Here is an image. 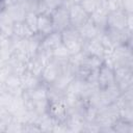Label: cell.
<instances>
[{
    "label": "cell",
    "instance_id": "cell-27",
    "mask_svg": "<svg viewBox=\"0 0 133 133\" xmlns=\"http://www.w3.org/2000/svg\"><path fill=\"white\" fill-rule=\"evenodd\" d=\"M122 7L127 14H133V0H122Z\"/></svg>",
    "mask_w": 133,
    "mask_h": 133
},
{
    "label": "cell",
    "instance_id": "cell-19",
    "mask_svg": "<svg viewBox=\"0 0 133 133\" xmlns=\"http://www.w3.org/2000/svg\"><path fill=\"white\" fill-rule=\"evenodd\" d=\"M34 33L28 28V26L23 22H16L14 24L12 29V36L18 38H29Z\"/></svg>",
    "mask_w": 133,
    "mask_h": 133
},
{
    "label": "cell",
    "instance_id": "cell-4",
    "mask_svg": "<svg viewBox=\"0 0 133 133\" xmlns=\"http://www.w3.org/2000/svg\"><path fill=\"white\" fill-rule=\"evenodd\" d=\"M114 83L119 88L121 92L133 87V68L114 66Z\"/></svg>",
    "mask_w": 133,
    "mask_h": 133
},
{
    "label": "cell",
    "instance_id": "cell-16",
    "mask_svg": "<svg viewBox=\"0 0 133 133\" xmlns=\"http://www.w3.org/2000/svg\"><path fill=\"white\" fill-rule=\"evenodd\" d=\"M15 22L8 16V14L1 8L0 9V33L2 36L10 37L12 36V29H14Z\"/></svg>",
    "mask_w": 133,
    "mask_h": 133
},
{
    "label": "cell",
    "instance_id": "cell-30",
    "mask_svg": "<svg viewBox=\"0 0 133 133\" xmlns=\"http://www.w3.org/2000/svg\"><path fill=\"white\" fill-rule=\"evenodd\" d=\"M1 37H2V35H1V33H0V39H1Z\"/></svg>",
    "mask_w": 133,
    "mask_h": 133
},
{
    "label": "cell",
    "instance_id": "cell-22",
    "mask_svg": "<svg viewBox=\"0 0 133 133\" xmlns=\"http://www.w3.org/2000/svg\"><path fill=\"white\" fill-rule=\"evenodd\" d=\"M52 56H53L52 59H55V60L61 61V62H66V61H69L71 54H70L69 50L66 49V47L63 44H61L52 51Z\"/></svg>",
    "mask_w": 133,
    "mask_h": 133
},
{
    "label": "cell",
    "instance_id": "cell-3",
    "mask_svg": "<svg viewBox=\"0 0 133 133\" xmlns=\"http://www.w3.org/2000/svg\"><path fill=\"white\" fill-rule=\"evenodd\" d=\"M61 41L62 44L66 47L71 55H74L76 53H79L82 51L83 47V39L79 34V31L77 28L69 26L61 32Z\"/></svg>",
    "mask_w": 133,
    "mask_h": 133
},
{
    "label": "cell",
    "instance_id": "cell-6",
    "mask_svg": "<svg viewBox=\"0 0 133 133\" xmlns=\"http://www.w3.org/2000/svg\"><path fill=\"white\" fill-rule=\"evenodd\" d=\"M51 20H52L54 31L61 32L62 30H64L69 26H71L68 5L63 4V5L59 6L58 8L54 9L51 12Z\"/></svg>",
    "mask_w": 133,
    "mask_h": 133
},
{
    "label": "cell",
    "instance_id": "cell-12",
    "mask_svg": "<svg viewBox=\"0 0 133 133\" xmlns=\"http://www.w3.org/2000/svg\"><path fill=\"white\" fill-rule=\"evenodd\" d=\"M77 29H78L79 34H80V36L82 37L83 41H88V39H92V38L99 37L101 32H103L92 23V21L90 19L86 23H84L82 26L77 28Z\"/></svg>",
    "mask_w": 133,
    "mask_h": 133
},
{
    "label": "cell",
    "instance_id": "cell-18",
    "mask_svg": "<svg viewBox=\"0 0 133 133\" xmlns=\"http://www.w3.org/2000/svg\"><path fill=\"white\" fill-rule=\"evenodd\" d=\"M3 9L8 14V16L11 18V20L16 22H23L26 16V10L20 5V4H14L6 7H3Z\"/></svg>",
    "mask_w": 133,
    "mask_h": 133
},
{
    "label": "cell",
    "instance_id": "cell-17",
    "mask_svg": "<svg viewBox=\"0 0 133 133\" xmlns=\"http://www.w3.org/2000/svg\"><path fill=\"white\" fill-rule=\"evenodd\" d=\"M20 78H21V86H22L23 90H28L30 88L35 87L39 83H42V80L39 77L33 75L32 73H30L27 70H25L20 75Z\"/></svg>",
    "mask_w": 133,
    "mask_h": 133
},
{
    "label": "cell",
    "instance_id": "cell-8",
    "mask_svg": "<svg viewBox=\"0 0 133 133\" xmlns=\"http://www.w3.org/2000/svg\"><path fill=\"white\" fill-rule=\"evenodd\" d=\"M82 51L87 55L100 57L102 59H105V57H106V55L108 53L99 37H96V38H92V39H88V41H84L83 42Z\"/></svg>",
    "mask_w": 133,
    "mask_h": 133
},
{
    "label": "cell",
    "instance_id": "cell-9",
    "mask_svg": "<svg viewBox=\"0 0 133 133\" xmlns=\"http://www.w3.org/2000/svg\"><path fill=\"white\" fill-rule=\"evenodd\" d=\"M97 81L100 89L114 84V71H113V66L110 63L106 61L102 63V65L98 70Z\"/></svg>",
    "mask_w": 133,
    "mask_h": 133
},
{
    "label": "cell",
    "instance_id": "cell-31",
    "mask_svg": "<svg viewBox=\"0 0 133 133\" xmlns=\"http://www.w3.org/2000/svg\"><path fill=\"white\" fill-rule=\"evenodd\" d=\"M64 1H66V2H69V1H70V0H64Z\"/></svg>",
    "mask_w": 133,
    "mask_h": 133
},
{
    "label": "cell",
    "instance_id": "cell-23",
    "mask_svg": "<svg viewBox=\"0 0 133 133\" xmlns=\"http://www.w3.org/2000/svg\"><path fill=\"white\" fill-rule=\"evenodd\" d=\"M79 4L90 16L94 11H96L103 4V2L101 0H81Z\"/></svg>",
    "mask_w": 133,
    "mask_h": 133
},
{
    "label": "cell",
    "instance_id": "cell-11",
    "mask_svg": "<svg viewBox=\"0 0 133 133\" xmlns=\"http://www.w3.org/2000/svg\"><path fill=\"white\" fill-rule=\"evenodd\" d=\"M23 97L25 99L38 101V100H48V85L45 83H39L33 88L24 90Z\"/></svg>",
    "mask_w": 133,
    "mask_h": 133
},
{
    "label": "cell",
    "instance_id": "cell-5",
    "mask_svg": "<svg viewBox=\"0 0 133 133\" xmlns=\"http://www.w3.org/2000/svg\"><path fill=\"white\" fill-rule=\"evenodd\" d=\"M66 62H61V61H57L55 59L50 60L47 64H45L43 72L41 74V80L43 83L50 85L51 83H53L56 78L58 77V75L61 73V71L63 70V68L65 66Z\"/></svg>",
    "mask_w": 133,
    "mask_h": 133
},
{
    "label": "cell",
    "instance_id": "cell-14",
    "mask_svg": "<svg viewBox=\"0 0 133 133\" xmlns=\"http://www.w3.org/2000/svg\"><path fill=\"white\" fill-rule=\"evenodd\" d=\"M108 8L106 7V5L103 3L96 11H94L90 16L89 19L92 21V23L101 30L104 31V29L106 28V20H107V16H108Z\"/></svg>",
    "mask_w": 133,
    "mask_h": 133
},
{
    "label": "cell",
    "instance_id": "cell-25",
    "mask_svg": "<svg viewBox=\"0 0 133 133\" xmlns=\"http://www.w3.org/2000/svg\"><path fill=\"white\" fill-rule=\"evenodd\" d=\"M39 0H21L20 5L26 10V12H37Z\"/></svg>",
    "mask_w": 133,
    "mask_h": 133
},
{
    "label": "cell",
    "instance_id": "cell-28",
    "mask_svg": "<svg viewBox=\"0 0 133 133\" xmlns=\"http://www.w3.org/2000/svg\"><path fill=\"white\" fill-rule=\"evenodd\" d=\"M101 1H102L103 3H105V2H106V1H108V0H101Z\"/></svg>",
    "mask_w": 133,
    "mask_h": 133
},
{
    "label": "cell",
    "instance_id": "cell-2",
    "mask_svg": "<svg viewBox=\"0 0 133 133\" xmlns=\"http://www.w3.org/2000/svg\"><path fill=\"white\" fill-rule=\"evenodd\" d=\"M132 18L133 14H127L123 9L110 10L106 20V28L132 31Z\"/></svg>",
    "mask_w": 133,
    "mask_h": 133
},
{
    "label": "cell",
    "instance_id": "cell-10",
    "mask_svg": "<svg viewBox=\"0 0 133 133\" xmlns=\"http://www.w3.org/2000/svg\"><path fill=\"white\" fill-rule=\"evenodd\" d=\"M47 113L56 122L63 123L68 116V107L64 100L60 101H49Z\"/></svg>",
    "mask_w": 133,
    "mask_h": 133
},
{
    "label": "cell",
    "instance_id": "cell-24",
    "mask_svg": "<svg viewBox=\"0 0 133 133\" xmlns=\"http://www.w3.org/2000/svg\"><path fill=\"white\" fill-rule=\"evenodd\" d=\"M24 23L35 34L36 33V26H37V14L36 12H26Z\"/></svg>",
    "mask_w": 133,
    "mask_h": 133
},
{
    "label": "cell",
    "instance_id": "cell-29",
    "mask_svg": "<svg viewBox=\"0 0 133 133\" xmlns=\"http://www.w3.org/2000/svg\"><path fill=\"white\" fill-rule=\"evenodd\" d=\"M2 8V6H1V1H0V9Z\"/></svg>",
    "mask_w": 133,
    "mask_h": 133
},
{
    "label": "cell",
    "instance_id": "cell-20",
    "mask_svg": "<svg viewBox=\"0 0 133 133\" xmlns=\"http://www.w3.org/2000/svg\"><path fill=\"white\" fill-rule=\"evenodd\" d=\"M44 66H45V64H44L36 56L31 57V58L26 62V70L29 71L30 73H32L33 75L39 77V78H41V74H42V72H43Z\"/></svg>",
    "mask_w": 133,
    "mask_h": 133
},
{
    "label": "cell",
    "instance_id": "cell-26",
    "mask_svg": "<svg viewBox=\"0 0 133 133\" xmlns=\"http://www.w3.org/2000/svg\"><path fill=\"white\" fill-rule=\"evenodd\" d=\"M41 1L48 8V10L50 12H52L54 9H56L59 6L64 4V0H41Z\"/></svg>",
    "mask_w": 133,
    "mask_h": 133
},
{
    "label": "cell",
    "instance_id": "cell-15",
    "mask_svg": "<svg viewBox=\"0 0 133 133\" xmlns=\"http://www.w3.org/2000/svg\"><path fill=\"white\" fill-rule=\"evenodd\" d=\"M61 44H62L61 33L59 31H53L50 34H48L42 38V42H41V45L38 48L53 51L56 47H58Z\"/></svg>",
    "mask_w": 133,
    "mask_h": 133
},
{
    "label": "cell",
    "instance_id": "cell-13",
    "mask_svg": "<svg viewBox=\"0 0 133 133\" xmlns=\"http://www.w3.org/2000/svg\"><path fill=\"white\" fill-rule=\"evenodd\" d=\"M53 24L51 20V15H37V26H36V33L39 34L42 37L50 34L53 32Z\"/></svg>",
    "mask_w": 133,
    "mask_h": 133
},
{
    "label": "cell",
    "instance_id": "cell-32",
    "mask_svg": "<svg viewBox=\"0 0 133 133\" xmlns=\"http://www.w3.org/2000/svg\"><path fill=\"white\" fill-rule=\"evenodd\" d=\"M0 1H2V0H0Z\"/></svg>",
    "mask_w": 133,
    "mask_h": 133
},
{
    "label": "cell",
    "instance_id": "cell-7",
    "mask_svg": "<svg viewBox=\"0 0 133 133\" xmlns=\"http://www.w3.org/2000/svg\"><path fill=\"white\" fill-rule=\"evenodd\" d=\"M70 24L72 27L79 28L89 20V15L81 7L80 4H69Z\"/></svg>",
    "mask_w": 133,
    "mask_h": 133
},
{
    "label": "cell",
    "instance_id": "cell-1",
    "mask_svg": "<svg viewBox=\"0 0 133 133\" xmlns=\"http://www.w3.org/2000/svg\"><path fill=\"white\" fill-rule=\"evenodd\" d=\"M104 61L114 66H128L133 68V53L132 43H127L115 47L113 50L108 52Z\"/></svg>",
    "mask_w": 133,
    "mask_h": 133
},
{
    "label": "cell",
    "instance_id": "cell-21",
    "mask_svg": "<svg viewBox=\"0 0 133 133\" xmlns=\"http://www.w3.org/2000/svg\"><path fill=\"white\" fill-rule=\"evenodd\" d=\"M112 128L114 133H133V123L119 117L112 124Z\"/></svg>",
    "mask_w": 133,
    "mask_h": 133
}]
</instances>
